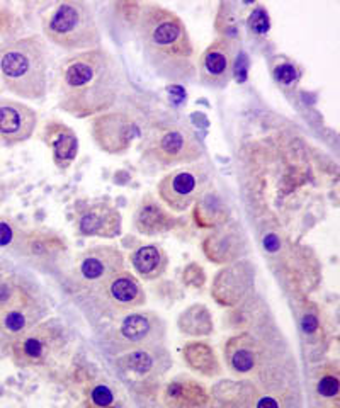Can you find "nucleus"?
Instances as JSON below:
<instances>
[{
	"label": "nucleus",
	"instance_id": "a211bd4d",
	"mask_svg": "<svg viewBox=\"0 0 340 408\" xmlns=\"http://www.w3.org/2000/svg\"><path fill=\"white\" fill-rule=\"evenodd\" d=\"M39 309L34 308L33 303L19 306V308L7 309L0 313V345L5 347L12 345L24 334L34 327V323L39 318Z\"/></svg>",
	"mask_w": 340,
	"mask_h": 408
},
{
	"label": "nucleus",
	"instance_id": "9b49d317",
	"mask_svg": "<svg viewBox=\"0 0 340 408\" xmlns=\"http://www.w3.org/2000/svg\"><path fill=\"white\" fill-rule=\"evenodd\" d=\"M37 126V112L14 99H0V141L12 146L28 141Z\"/></svg>",
	"mask_w": 340,
	"mask_h": 408
},
{
	"label": "nucleus",
	"instance_id": "b1692460",
	"mask_svg": "<svg viewBox=\"0 0 340 408\" xmlns=\"http://www.w3.org/2000/svg\"><path fill=\"white\" fill-rule=\"evenodd\" d=\"M180 330L192 335H204L213 330V323L204 306H192L180 318Z\"/></svg>",
	"mask_w": 340,
	"mask_h": 408
},
{
	"label": "nucleus",
	"instance_id": "9d476101",
	"mask_svg": "<svg viewBox=\"0 0 340 408\" xmlns=\"http://www.w3.org/2000/svg\"><path fill=\"white\" fill-rule=\"evenodd\" d=\"M60 343V332L50 323L33 327L10 345L12 359L21 368H34L48 361Z\"/></svg>",
	"mask_w": 340,
	"mask_h": 408
},
{
	"label": "nucleus",
	"instance_id": "f03ea898",
	"mask_svg": "<svg viewBox=\"0 0 340 408\" xmlns=\"http://www.w3.org/2000/svg\"><path fill=\"white\" fill-rule=\"evenodd\" d=\"M119 67L104 48L63 60L58 70V105L71 118L85 119L107 112L118 101Z\"/></svg>",
	"mask_w": 340,
	"mask_h": 408
},
{
	"label": "nucleus",
	"instance_id": "1a4fd4ad",
	"mask_svg": "<svg viewBox=\"0 0 340 408\" xmlns=\"http://www.w3.org/2000/svg\"><path fill=\"white\" fill-rule=\"evenodd\" d=\"M124 271V257L114 247H92L78 257L73 275L84 288L97 289Z\"/></svg>",
	"mask_w": 340,
	"mask_h": 408
},
{
	"label": "nucleus",
	"instance_id": "f8f14e48",
	"mask_svg": "<svg viewBox=\"0 0 340 408\" xmlns=\"http://www.w3.org/2000/svg\"><path fill=\"white\" fill-rule=\"evenodd\" d=\"M94 293L96 300L112 311H128L145 303V291L139 281L126 271L116 274L107 282L94 289Z\"/></svg>",
	"mask_w": 340,
	"mask_h": 408
},
{
	"label": "nucleus",
	"instance_id": "5701e85b",
	"mask_svg": "<svg viewBox=\"0 0 340 408\" xmlns=\"http://www.w3.org/2000/svg\"><path fill=\"white\" fill-rule=\"evenodd\" d=\"M272 78L282 90H293L301 80V70L293 60L277 56L272 63Z\"/></svg>",
	"mask_w": 340,
	"mask_h": 408
},
{
	"label": "nucleus",
	"instance_id": "39448f33",
	"mask_svg": "<svg viewBox=\"0 0 340 408\" xmlns=\"http://www.w3.org/2000/svg\"><path fill=\"white\" fill-rule=\"evenodd\" d=\"M145 155L164 165H191L204 155V145L194 131L170 126L157 131L146 143Z\"/></svg>",
	"mask_w": 340,
	"mask_h": 408
},
{
	"label": "nucleus",
	"instance_id": "4be33fe9",
	"mask_svg": "<svg viewBox=\"0 0 340 408\" xmlns=\"http://www.w3.org/2000/svg\"><path fill=\"white\" fill-rule=\"evenodd\" d=\"M186 362L194 371L204 374V376H216L220 373V364L214 356V350L203 342H192L184 349Z\"/></svg>",
	"mask_w": 340,
	"mask_h": 408
},
{
	"label": "nucleus",
	"instance_id": "a878e982",
	"mask_svg": "<svg viewBox=\"0 0 340 408\" xmlns=\"http://www.w3.org/2000/svg\"><path fill=\"white\" fill-rule=\"evenodd\" d=\"M247 337H240V339H233L235 343L230 349V364L235 369L237 373H248L254 369L255 366V352L252 349L250 342H245Z\"/></svg>",
	"mask_w": 340,
	"mask_h": 408
},
{
	"label": "nucleus",
	"instance_id": "0eeeda50",
	"mask_svg": "<svg viewBox=\"0 0 340 408\" xmlns=\"http://www.w3.org/2000/svg\"><path fill=\"white\" fill-rule=\"evenodd\" d=\"M238 43L228 36L214 39L198 60V77L201 85L221 90L232 82L237 65Z\"/></svg>",
	"mask_w": 340,
	"mask_h": 408
},
{
	"label": "nucleus",
	"instance_id": "dca6fc26",
	"mask_svg": "<svg viewBox=\"0 0 340 408\" xmlns=\"http://www.w3.org/2000/svg\"><path fill=\"white\" fill-rule=\"evenodd\" d=\"M19 250L36 262H53L67 250V245L63 238L55 235L53 232L34 230V232H22Z\"/></svg>",
	"mask_w": 340,
	"mask_h": 408
},
{
	"label": "nucleus",
	"instance_id": "aec40b11",
	"mask_svg": "<svg viewBox=\"0 0 340 408\" xmlns=\"http://www.w3.org/2000/svg\"><path fill=\"white\" fill-rule=\"evenodd\" d=\"M248 272L240 271V267H230L221 271L214 281V296L223 305L237 303L248 288Z\"/></svg>",
	"mask_w": 340,
	"mask_h": 408
},
{
	"label": "nucleus",
	"instance_id": "4468645a",
	"mask_svg": "<svg viewBox=\"0 0 340 408\" xmlns=\"http://www.w3.org/2000/svg\"><path fill=\"white\" fill-rule=\"evenodd\" d=\"M162 334V323L158 318H155L150 313H131V315L124 316L118 328V337L116 342L119 343L121 349H128V347H143L153 345L158 342Z\"/></svg>",
	"mask_w": 340,
	"mask_h": 408
},
{
	"label": "nucleus",
	"instance_id": "c756f323",
	"mask_svg": "<svg viewBox=\"0 0 340 408\" xmlns=\"http://www.w3.org/2000/svg\"><path fill=\"white\" fill-rule=\"evenodd\" d=\"M339 390H340V383H339L337 374H327V376H322L318 381V384H316L318 395L325 396V398H334V396H337Z\"/></svg>",
	"mask_w": 340,
	"mask_h": 408
},
{
	"label": "nucleus",
	"instance_id": "cd10ccee",
	"mask_svg": "<svg viewBox=\"0 0 340 408\" xmlns=\"http://www.w3.org/2000/svg\"><path fill=\"white\" fill-rule=\"evenodd\" d=\"M199 196H201V199L196 203L194 216H196V221L203 226L204 220H209L211 214H213V220L214 218H220L221 209L225 207V204H223V201L218 196L209 194V192L207 194H199Z\"/></svg>",
	"mask_w": 340,
	"mask_h": 408
},
{
	"label": "nucleus",
	"instance_id": "7ed1b4c3",
	"mask_svg": "<svg viewBox=\"0 0 340 408\" xmlns=\"http://www.w3.org/2000/svg\"><path fill=\"white\" fill-rule=\"evenodd\" d=\"M50 58L39 36L14 37L0 43V80L21 99L41 101L48 92Z\"/></svg>",
	"mask_w": 340,
	"mask_h": 408
},
{
	"label": "nucleus",
	"instance_id": "f257e3e1",
	"mask_svg": "<svg viewBox=\"0 0 340 408\" xmlns=\"http://www.w3.org/2000/svg\"><path fill=\"white\" fill-rule=\"evenodd\" d=\"M133 29L157 77L180 85L198 77V55L186 22L160 3H136Z\"/></svg>",
	"mask_w": 340,
	"mask_h": 408
},
{
	"label": "nucleus",
	"instance_id": "f3484780",
	"mask_svg": "<svg viewBox=\"0 0 340 408\" xmlns=\"http://www.w3.org/2000/svg\"><path fill=\"white\" fill-rule=\"evenodd\" d=\"M135 228L143 235H160L169 232L175 223V218L162 206L153 196H145L138 204L133 216Z\"/></svg>",
	"mask_w": 340,
	"mask_h": 408
},
{
	"label": "nucleus",
	"instance_id": "2f4dec72",
	"mask_svg": "<svg viewBox=\"0 0 340 408\" xmlns=\"http://www.w3.org/2000/svg\"><path fill=\"white\" fill-rule=\"evenodd\" d=\"M248 26L254 33H267L269 31V16H267V10H264L262 7H257L254 12L250 14L248 19Z\"/></svg>",
	"mask_w": 340,
	"mask_h": 408
},
{
	"label": "nucleus",
	"instance_id": "7c9ffc66",
	"mask_svg": "<svg viewBox=\"0 0 340 408\" xmlns=\"http://www.w3.org/2000/svg\"><path fill=\"white\" fill-rule=\"evenodd\" d=\"M90 398H92V403L99 408H107L112 405L114 402V393L111 391V388L104 386V384H99L96 386L90 393Z\"/></svg>",
	"mask_w": 340,
	"mask_h": 408
},
{
	"label": "nucleus",
	"instance_id": "bb28decb",
	"mask_svg": "<svg viewBox=\"0 0 340 408\" xmlns=\"http://www.w3.org/2000/svg\"><path fill=\"white\" fill-rule=\"evenodd\" d=\"M121 362H123V366L128 371L141 376V374H148L153 371L155 356L148 349H136V350H131L130 354H126V356L121 359Z\"/></svg>",
	"mask_w": 340,
	"mask_h": 408
},
{
	"label": "nucleus",
	"instance_id": "ddd939ff",
	"mask_svg": "<svg viewBox=\"0 0 340 408\" xmlns=\"http://www.w3.org/2000/svg\"><path fill=\"white\" fill-rule=\"evenodd\" d=\"M77 230L82 237L114 238L121 235L123 218L121 213L109 203H94L80 211Z\"/></svg>",
	"mask_w": 340,
	"mask_h": 408
},
{
	"label": "nucleus",
	"instance_id": "72a5a7b5",
	"mask_svg": "<svg viewBox=\"0 0 340 408\" xmlns=\"http://www.w3.org/2000/svg\"><path fill=\"white\" fill-rule=\"evenodd\" d=\"M257 408H279V403L275 402L272 396H264V398L259 400V403H257Z\"/></svg>",
	"mask_w": 340,
	"mask_h": 408
},
{
	"label": "nucleus",
	"instance_id": "c85d7f7f",
	"mask_svg": "<svg viewBox=\"0 0 340 408\" xmlns=\"http://www.w3.org/2000/svg\"><path fill=\"white\" fill-rule=\"evenodd\" d=\"M22 230H17L12 221L0 218V247H10L12 243L19 245Z\"/></svg>",
	"mask_w": 340,
	"mask_h": 408
},
{
	"label": "nucleus",
	"instance_id": "412c9836",
	"mask_svg": "<svg viewBox=\"0 0 340 408\" xmlns=\"http://www.w3.org/2000/svg\"><path fill=\"white\" fill-rule=\"evenodd\" d=\"M240 232V230H238ZM237 228H221L207 237L204 241V252L214 262H228L235 260L240 254V233Z\"/></svg>",
	"mask_w": 340,
	"mask_h": 408
},
{
	"label": "nucleus",
	"instance_id": "6ab92c4d",
	"mask_svg": "<svg viewBox=\"0 0 340 408\" xmlns=\"http://www.w3.org/2000/svg\"><path fill=\"white\" fill-rule=\"evenodd\" d=\"M131 264L139 277H143L145 281H153L165 274L169 257L160 245L148 243L131 254Z\"/></svg>",
	"mask_w": 340,
	"mask_h": 408
},
{
	"label": "nucleus",
	"instance_id": "473e14b6",
	"mask_svg": "<svg viewBox=\"0 0 340 408\" xmlns=\"http://www.w3.org/2000/svg\"><path fill=\"white\" fill-rule=\"evenodd\" d=\"M320 328V320L315 313H305L303 318H301V330L306 335H313L316 330Z\"/></svg>",
	"mask_w": 340,
	"mask_h": 408
},
{
	"label": "nucleus",
	"instance_id": "393cba45",
	"mask_svg": "<svg viewBox=\"0 0 340 408\" xmlns=\"http://www.w3.org/2000/svg\"><path fill=\"white\" fill-rule=\"evenodd\" d=\"M29 303H31V300L21 284H17L12 279L0 281V313Z\"/></svg>",
	"mask_w": 340,
	"mask_h": 408
},
{
	"label": "nucleus",
	"instance_id": "2eb2a0df",
	"mask_svg": "<svg viewBox=\"0 0 340 408\" xmlns=\"http://www.w3.org/2000/svg\"><path fill=\"white\" fill-rule=\"evenodd\" d=\"M43 141L51 148V157L60 170H67L78 155V136L62 121H48L43 130Z\"/></svg>",
	"mask_w": 340,
	"mask_h": 408
},
{
	"label": "nucleus",
	"instance_id": "20e7f679",
	"mask_svg": "<svg viewBox=\"0 0 340 408\" xmlns=\"http://www.w3.org/2000/svg\"><path fill=\"white\" fill-rule=\"evenodd\" d=\"M43 34L55 46L71 53L96 50L102 43L92 7L82 0H63L56 3L44 17Z\"/></svg>",
	"mask_w": 340,
	"mask_h": 408
},
{
	"label": "nucleus",
	"instance_id": "6e6552de",
	"mask_svg": "<svg viewBox=\"0 0 340 408\" xmlns=\"http://www.w3.org/2000/svg\"><path fill=\"white\" fill-rule=\"evenodd\" d=\"M206 182V170L198 165H189V167L177 169L162 177L160 182L157 184V192L165 206L180 213V211H186L199 198Z\"/></svg>",
	"mask_w": 340,
	"mask_h": 408
},
{
	"label": "nucleus",
	"instance_id": "f704fd0d",
	"mask_svg": "<svg viewBox=\"0 0 340 408\" xmlns=\"http://www.w3.org/2000/svg\"><path fill=\"white\" fill-rule=\"evenodd\" d=\"M107 408H118V407H107Z\"/></svg>",
	"mask_w": 340,
	"mask_h": 408
},
{
	"label": "nucleus",
	"instance_id": "423d86ee",
	"mask_svg": "<svg viewBox=\"0 0 340 408\" xmlns=\"http://www.w3.org/2000/svg\"><path fill=\"white\" fill-rule=\"evenodd\" d=\"M90 133L97 148L109 155H123L141 136L136 119L121 111H107L96 116L90 124Z\"/></svg>",
	"mask_w": 340,
	"mask_h": 408
}]
</instances>
